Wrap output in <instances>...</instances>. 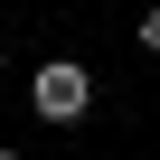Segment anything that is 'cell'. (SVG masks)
Wrapping results in <instances>:
<instances>
[{"mask_svg": "<svg viewBox=\"0 0 160 160\" xmlns=\"http://www.w3.org/2000/svg\"><path fill=\"white\" fill-rule=\"evenodd\" d=\"M85 104H94V66L47 57V66L28 75V113H38V122H85Z\"/></svg>", "mask_w": 160, "mask_h": 160, "instance_id": "6da1fadb", "label": "cell"}, {"mask_svg": "<svg viewBox=\"0 0 160 160\" xmlns=\"http://www.w3.org/2000/svg\"><path fill=\"white\" fill-rule=\"evenodd\" d=\"M141 57H160V0L141 10Z\"/></svg>", "mask_w": 160, "mask_h": 160, "instance_id": "7a4b0ae2", "label": "cell"}, {"mask_svg": "<svg viewBox=\"0 0 160 160\" xmlns=\"http://www.w3.org/2000/svg\"><path fill=\"white\" fill-rule=\"evenodd\" d=\"M0 160H19V151H10V141H0Z\"/></svg>", "mask_w": 160, "mask_h": 160, "instance_id": "3957f363", "label": "cell"}, {"mask_svg": "<svg viewBox=\"0 0 160 160\" xmlns=\"http://www.w3.org/2000/svg\"><path fill=\"white\" fill-rule=\"evenodd\" d=\"M0 75H10V57H0Z\"/></svg>", "mask_w": 160, "mask_h": 160, "instance_id": "277c9868", "label": "cell"}]
</instances>
